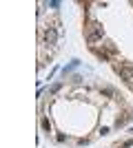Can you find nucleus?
Instances as JSON below:
<instances>
[{
    "label": "nucleus",
    "mask_w": 133,
    "mask_h": 148,
    "mask_svg": "<svg viewBox=\"0 0 133 148\" xmlns=\"http://www.w3.org/2000/svg\"><path fill=\"white\" fill-rule=\"evenodd\" d=\"M102 36H104V29H102L100 22H91V25L87 27V36H84V38H87V42H89V44L100 42Z\"/></svg>",
    "instance_id": "obj_1"
},
{
    "label": "nucleus",
    "mask_w": 133,
    "mask_h": 148,
    "mask_svg": "<svg viewBox=\"0 0 133 148\" xmlns=\"http://www.w3.org/2000/svg\"><path fill=\"white\" fill-rule=\"evenodd\" d=\"M115 73L120 75V80H124V82H133V64H127V62H122V64H115Z\"/></svg>",
    "instance_id": "obj_2"
},
{
    "label": "nucleus",
    "mask_w": 133,
    "mask_h": 148,
    "mask_svg": "<svg viewBox=\"0 0 133 148\" xmlns=\"http://www.w3.org/2000/svg\"><path fill=\"white\" fill-rule=\"evenodd\" d=\"M56 40H58V29L56 27H49V29L44 31V42L47 44H56Z\"/></svg>",
    "instance_id": "obj_3"
},
{
    "label": "nucleus",
    "mask_w": 133,
    "mask_h": 148,
    "mask_svg": "<svg viewBox=\"0 0 133 148\" xmlns=\"http://www.w3.org/2000/svg\"><path fill=\"white\" fill-rule=\"evenodd\" d=\"M113 88H111V86H107V88H102V95H107V97H111V95H113Z\"/></svg>",
    "instance_id": "obj_4"
}]
</instances>
